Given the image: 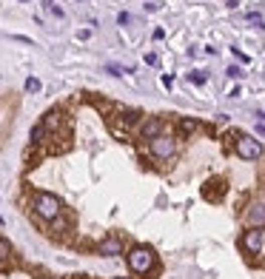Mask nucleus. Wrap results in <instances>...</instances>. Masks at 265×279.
<instances>
[{"mask_svg": "<svg viewBox=\"0 0 265 279\" xmlns=\"http://www.w3.org/2000/svg\"><path fill=\"white\" fill-rule=\"evenodd\" d=\"M154 262H157V253L151 251L149 245H134L128 251V268L134 273H149L154 268Z\"/></svg>", "mask_w": 265, "mask_h": 279, "instance_id": "1", "label": "nucleus"}, {"mask_svg": "<svg viewBox=\"0 0 265 279\" xmlns=\"http://www.w3.org/2000/svg\"><path fill=\"white\" fill-rule=\"evenodd\" d=\"M35 211H37V217H43V219H49V222H54V219L60 217L63 205H60V200H57L54 194L40 191V194H35Z\"/></svg>", "mask_w": 265, "mask_h": 279, "instance_id": "2", "label": "nucleus"}, {"mask_svg": "<svg viewBox=\"0 0 265 279\" xmlns=\"http://www.w3.org/2000/svg\"><path fill=\"white\" fill-rule=\"evenodd\" d=\"M151 154L157 160H171L177 154V140L168 137V134H160V137L151 140Z\"/></svg>", "mask_w": 265, "mask_h": 279, "instance_id": "3", "label": "nucleus"}, {"mask_svg": "<svg viewBox=\"0 0 265 279\" xmlns=\"http://www.w3.org/2000/svg\"><path fill=\"white\" fill-rule=\"evenodd\" d=\"M237 154L242 160H259L262 157V143L254 137H248V134H239L237 137Z\"/></svg>", "mask_w": 265, "mask_h": 279, "instance_id": "4", "label": "nucleus"}, {"mask_svg": "<svg viewBox=\"0 0 265 279\" xmlns=\"http://www.w3.org/2000/svg\"><path fill=\"white\" fill-rule=\"evenodd\" d=\"M239 245H242L245 253H259L265 245V231L262 228H248L245 234H242V239H239Z\"/></svg>", "mask_w": 265, "mask_h": 279, "instance_id": "5", "label": "nucleus"}, {"mask_svg": "<svg viewBox=\"0 0 265 279\" xmlns=\"http://www.w3.org/2000/svg\"><path fill=\"white\" fill-rule=\"evenodd\" d=\"M245 222L251 228H265V202H254L245 211Z\"/></svg>", "mask_w": 265, "mask_h": 279, "instance_id": "6", "label": "nucleus"}, {"mask_svg": "<svg viewBox=\"0 0 265 279\" xmlns=\"http://www.w3.org/2000/svg\"><path fill=\"white\" fill-rule=\"evenodd\" d=\"M97 253H103V256H120V253H123V242H120L117 236H106V239L97 245Z\"/></svg>", "mask_w": 265, "mask_h": 279, "instance_id": "7", "label": "nucleus"}, {"mask_svg": "<svg viewBox=\"0 0 265 279\" xmlns=\"http://www.w3.org/2000/svg\"><path fill=\"white\" fill-rule=\"evenodd\" d=\"M140 134L151 143L154 137H160V134H163V120H157V117H149V120L140 125Z\"/></svg>", "mask_w": 265, "mask_h": 279, "instance_id": "8", "label": "nucleus"}, {"mask_svg": "<svg viewBox=\"0 0 265 279\" xmlns=\"http://www.w3.org/2000/svg\"><path fill=\"white\" fill-rule=\"evenodd\" d=\"M43 134H46V122H37L35 128H32V140H35V143H40V140H43Z\"/></svg>", "mask_w": 265, "mask_h": 279, "instance_id": "9", "label": "nucleus"}, {"mask_svg": "<svg viewBox=\"0 0 265 279\" xmlns=\"http://www.w3.org/2000/svg\"><path fill=\"white\" fill-rule=\"evenodd\" d=\"M188 80H191V83H197V86H203V83H205V71H191V74H188Z\"/></svg>", "mask_w": 265, "mask_h": 279, "instance_id": "10", "label": "nucleus"}, {"mask_svg": "<svg viewBox=\"0 0 265 279\" xmlns=\"http://www.w3.org/2000/svg\"><path fill=\"white\" fill-rule=\"evenodd\" d=\"M43 6L49 12H52V15H57V18H63V9H57V6H54V0H43Z\"/></svg>", "mask_w": 265, "mask_h": 279, "instance_id": "11", "label": "nucleus"}, {"mask_svg": "<svg viewBox=\"0 0 265 279\" xmlns=\"http://www.w3.org/2000/svg\"><path fill=\"white\" fill-rule=\"evenodd\" d=\"M9 253H12V245L6 242V239H0V259H6Z\"/></svg>", "mask_w": 265, "mask_h": 279, "instance_id": "12", "label": "nucleus"}, {"mask_svg": "<svg viewBox=\"0 0 265 279\" xmlns=\"http://www.w3.org/2000/svg\"><path fill=\"white\" fill-rule=\"evenodd\" d=\"M26 91H40V80H37V77H29V80H26Z\"/></svg>", "mask_w": 265, "mask_h": 279, "instance_id": "13", "label": "nucleus"}, {"mask_svg": "<svg viewBox=\"0 0 265 279\" xmlns=\"http://www.w3.org/2000/svg\"><path fill=\"white\" fill-rule=\"evenodd\" d=\"M180 128L186 131V134H191V131L197 128V122H194V120H183V122H180Z\"/></svg>", "mask_w": 265, "mask_h": 279, "instance_id": "14", "label": "nucleus"}, {"mask_svg": "<svg viewBox=\"0 0 265 279\" xmlns=\"http://www.w3.org/2000/svg\"><path fill=\"white\" fill-rule=\"evenodd\" d=\"M128 20H131V15H128V12H120V15H117V23H120V26H125Z\"/></svg>", "mask_w": 265, "mask_h": 279, "instance_id": "15", "label": "nucleus"}, {"mask_svg": "<svg viewBox=\"0 0 265 279\" xmlns=\"http://www.w3.org/2000/svg\"><path fill=\"white\" fill-rule=\"evenodd\" d=\"M106 71H108V74H114V77H120V74H123V69H120V66H114V63H111V66H106Z\"/></svg>", "mask_w": 265, "mask_h": 279, "instance_id": "16", "label": "nucleus"}, {"mask_svg": "<svg viewBox=\"0 0 265 279\" xmlns=\"http://www.w3.org/2000/svg\"><path fill=\"white\" fill-rule=\"evenodd\" d=\"M146 63H149V66H154V63H157V54L149 52V54H146Z\"/></svg>", "mask_w": 265, "mask_h": 279, "instance_id": "17", "label": "nucleus"}, {"mask_svg": "<svg viewBox=\"0 0 265 279\" xmlns=\"http://www.w3.org/2000/svg\"><path fill=\"white\" fill-rule=\"evenodd\" d=\"M231 52H234V57H239V60H242V63H248V57H245V54H242V52H239V49H231Z\"/></svg>", "mask_w": 265, "mask_h": 279, "instance_id": "18", "label": "nucleus"}, {"mask_svg": "<svg viewBox=\"0 0 265 279\" xmlns=\"http://www.w3.org/2000/svg\"><path fill=\"white\" fill-rule=\"evenodd\" d=\"M228 74H231V77H239L242 71H239V66H231V69H228Z\"/></svg>", "mask_w": 265, "mask_h": 279, "instance_id": "19", "label": "nucleus"}, {"mask_svg": "<svg viewBox=\"0 0 265 279\" xmlns=\"http://www.w3.org/2000/svg\"><path fill=\"white\" fill-rule=\"evenodd\" d=\"M256 134H265V122H259V125H256Z\"/></svg>", "mask_w": 265, "mask_h": 279, "instance_id": "20", "label": "nucleus"}, {"mask_svg": "<svg viewBox=\"0 0 265 279\" xmlns=\"http://www.w3.org/2000/svg\"><path fill=\"white\" fill-rule=\"evenodd\" d=\"M117 279H128V276H117Z\"/></svg>", "mask_w": 265, "mask_h": 279, "instance_id": "21", "label": "nucleus"}]
</instances>
